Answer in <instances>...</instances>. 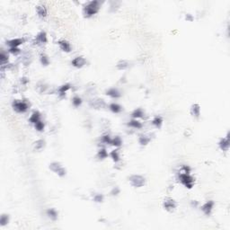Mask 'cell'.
I'll list each match as a JSON object with an SVG mask.
<instances>
[{
    "instance_id": "obj_31",
    "label": "cell",
    "mask_w": 230,
    "mask_h": 230,
    "mask_svg": "<svg viewBox=\"0 0 230 230\" xmlns=\"http://www.w3.org/2000/svg\"><path fill=\"white\" fill-rule=\"evenodd\" d=\"M109 156L107 150L105 148H100L98 150V153H97V157L100 159V160H104L105 158H107Z\"/></svg>"
},
{
    "instance_id": "obj_11",
    "label": "cell",
    "mask_w": 230,
    "mask_h": 230,
    "mask_svg": "<svg viewBox=\"0 0 230 230\" xmlns=\"http://www.w3.org/2000/svg\"><path fill=\"white\" fill-rule=\"evenodd\" d=\"M58 45H59L60 49L64 52L69 53L72 51V46H71L70 42H68L67 40H60L58 42Z\"/></svg>"
},
{
    "instance_id": "obj_33",
    "label": "cell",
    "mask_w": 230,
    "mask_h": 230,
    "mask_svg": "<svg viewBox=\"0 0 230 230\" xmlns=\"http://www.w3.org/2000/svg\"><path fill=\"white\" fill-rule=\"evenodd\" d=\"M40 62L42 64V66H44V67H47V66H49L50 65V59H49V57L46 55V54H42L41 55V57H40Z\"/></svg>"
},
{
    "instance_id": "obj_30",
    "label": "cell",
    "mask_w": 230,
    "mask_h": 230,
    "mask_svg": "<svg viewBox=\"0 0 230 230\" xmlns=\"http://www.w3.org/2000/svg\"><path fill=\"white\" fill-rule=\"evenodd\" d=\"M82 103H83V101H82V98L80 96H78V95L73 96V98H72V105H73L74 107L78 108L79 106H81Z\"/></svg>"
},
{
    "instance_id": "obj_43",
    "label": "cell",
    "mask_w": 230,
    "mask_h": 230,
    "mask_svg": "<svg viewBox=\"0 0 230 230\" xmlns=\"http://www.w3.org/2000/svg\"><path fill=\"white\" fill-rule=\"evenodd\" d=\"M185 19L187 20V21L191 22L193 20V17H192V15L191 14H186V15H185Z\"/></svg>"
},
{
    "instance_id": "obj_36",
    "label": "cell",
    "mask_w": 230,
    "mask_h": 230,
    "mask_svg": "<svg viewBox=\"0 0 230 230\" xmlns=\"http://www.w3.org/2000/svg\"><path fill=\"white\" fill-rule=\"evenodd\" d=\"M47 89H48V85L45 84V83H43V82H41V83H39V84H37V90H38L40 93L45 92Z\"/></svg>"
},
{
    "instance_id": "obj_3",
    "label": "cell",
    "mask_w": 230,
    "mask_h": 230,
    "mask_svg": "<svg viewBox=\"0 0 230 230\" xmlns=\"http://www.w3.org/2000/svg\"><path fill=\"white\" fill-rule=\"evenodd\" d=\"M12 107L14 111L18 113H25L29 110L30 105L24 100H14L12 104Z\"/></svg>"
},
{
    "instance_id": "obj_15",
    "label": "cell",
    "mask_w": 230,
    "mask_h": 230,
    "mask_svg": "<svg viewBox=\"0 0 230 230\" xmlns=\"http://www.w3.org/2000/svg\"><path fill=\"white\" fill-rule=\"evenodd\" d=\"M190 113H191V115L196 119L199 118L200 116V106H199V104H193V105L191 106V109H190Z\"/></svg>"
},
{
    "instance_id": "obj_23",
    "label": "cell",
    "mask_w": 230,
    "mask_h": 230,
    "mask_svg": "<svg viewBox=\"0 0 230 230\" xmlns=\"http://www.w3.org/2000/svg\"><path fill=\"white\" fill-rule=\"evenodd\" d=\"M109 109L113 113H120L122 111L121 105H120L119 104H117V103H112V104H110L109 105Z\"/></svg>"
},
{
    "instance_id": "obj_17",
    "label": "cell",
    "mask_w": 230,
    "mask_h": 230,
    "mask_svg": "<svg viewBox=\"0 0 230 230\" xmlns=\"http://www.w3.org/2000/svg\"><path fill=\"white\" fill-rule=\"evenodd\" d=\"M40 121H42V115L40 113V112L34 111L31 114L30 118H29V122L34 125V124H36Z\"/></svg>"
},
{
    "instance_id": "obj_20",
    "label": "cell",
    "mask_w": 230,
    "mask_h": 230,
    "mask_svg": "<svg viewBox=\"0 0 230 230\" xmlns=\"http://www.w3.org/2000/svg\"><path fill=\"white\" fill-rule=\"evenodd\" d=\"M70 88H71V84H62V85L60 86L59 89H58V94H59L60 97H64V96L66 95V94H67V92H68Z\"/></svg>"
},
{
    "instance_id": "obj_39",
    "label": "cell",
    "mask_w": 230,
    "mask_h": 230,
    "mask_svg": "<svg viewBox=\"0 0 230 230\" xmlns=\"http://www.w3.org/2000/svg\"><path fill=\"white\" fill-rule=\"evenodd\" d=\"M8 52L13 55H18L19 53H21V50L19 48H9Z\"/></svg>"
},
{
    "instance_id": "obj_25",
    "label": "cell",
    "mask_w": 230,
    "mask_h": 230,
    "mask_svg": "<svg viewBox=\"0 0 230 230\" xmlns=\"http://www.w3.org/2000/svg\"><path fill=\"white\" fill-rule=\"evenodd\" d=\"M109 156H110V157L113 159V161L114 163H118V162L121 161V155H120L119 149H114V150H113V151L109 154Z\"/></svg>"
},
{
    "instance_id": "obj_24",
    "label": "cell",
    "mask_w": 230,
    "mask_h": 230,
    "mask_svg": "<svg viewBox=\"0 0 230 230\" xmlns=\"http://www.w3.org/2000/svg\"><path fill=\"white\" fill-rule=\"evenodd\" d=\"M46 214H47L48 218L51 219V220H53V221L58 220L59 213H58V211L55 209H47V211H46Z\"/></svg>"
},
{
    "instance_id": "obj_4",
    "label": "cell",
    "mask_w": 230,
    "mask_h": 230,
    "mask_svg": "<svg viewBox=\"0 0 230 230\" xmlns=\"http://www.w3.org/2000/svg\"><path fill=\"white\" fill-rule=\"evenodd\" d=\"M129 184L134 188H141L146 183V179L140 175H132L129 177Z\"/></svg>"
},
{
    "instance_id": "obj_22",
    "label": "cell",
    "mask_w": 230,
    "mask_h": 230,
    "mask_svg": "<svg viewBox=\"0 0 230 230\" xmlns=\"http://www.w3.org/2000/svg\"><path fill=\"white\" fill-rule=\"evenodd\" d=\"M145 116V112H144V110L143 109H141V108H137L135 109L133 112H132V113H131V118L132 119H141V118H143Z\"/></svg>"
},
{
    "instance_id": "obj_16",
    "label": "cell",
    "mask_w": 230,
    "mask_h": 230,
    "mask_svg": "<svg viewBox=\"0 0 230 230\" xmlns=\"http://www.w3.org/2000/svg\"><path fill=\"white\" fill-rule=\"evenodd\" d=\"M36 13H37V15L42 19L47 17V15H48V10H47L46 6L43 5H39L36 6Z\"/></svg>"
},
{
    "instance_id": "obj_18",
    "label": "cell",
    "mask_w": 230,
    "mask_h": 230,
    "mask_svg": "<svg viewBox=\"0 0 230 230\" xmlns=\"http://www.w3.org/2000/svg\"><path fill=\"white\" fill-rule=\"evenodd\" d=\"M138 143L141 146H146L151 141V136L147 135V134H141V135L138 136Z\"/></svg>"
},
{
    "instance_id": "obj_1",
    "label": "cell",
    "mask_w": 230,
    "mask_h": 230,
    "mask_svg": "<svg viewBox=\"0 0 230 230\" xmlns=\"http://www.w3.org/2000/svg\"><path fill=\"white\" fill-rule=\"evenodd\" d=\"M101 8V4L97 0H93L87 2L83 7V14L84 17L90 18L96 14Z\"/></svg>"
},
{
    "instance_id": "obj_9",
    "label": "cell",
    "mask_w": 230,
    "mask_h": 230,
    "mask_svg": "<svg viewBox=\"0 0 230 230\" xmlns=\"http://www.w3.org/2000/svg\"><path fill=\"white\" fill-rule=\"evenodd\" d=\"M230 146L229 141V133L228 132L227 136L225 138H222L219 142V146L222 151H228Z\"/></svg>"
},
{
    "instance_id": "obj_10",
    "label": "cell",
    "mask_w": 230,
    "mask_h": 230,
    "mask_svg": "<svg viewBox=\"0 0 230 230\" xmlns=\"http://www.w3.org/2000/svg\"><path fill=\"white\" fill-rule=\"evenodd\" d=\"M71 64L73 67L76 68H82L83 67L86 65V60H85V58L82 57V56H78V57L72 60Z\"/></svg>"
},
{
    "instance_id": "obj_32",
    "label": "cell",
    "mask_w": 230,
    "mask_h": 230,
    "mask_svg": "<svg viewBox=\"0 0 230 230\" xmlns=\"http://www.w3.org/2000/svg\"><path fill=\"white\" fill-rule=\"evenodd\" d=\"M33 146L35 150H42L45 146V141L43 139H38L33 143Z\"/></svg>"
},
{
    "instance_id": "obj_2",
    "label": "cell",
    "mask_w": 230,
    "mask_h": 230,
    "mask_svg": "<svg viewBox=\"0 0 230 230\" xmlns=\"http://www.w3.org/2000/svg\"><path fill=\"white\" fill-rule=\"evenodd\" d=\"M178 180L179 182L187 189H191L195 184V179L191 175L187 173L180 172L178 175Z\"/></svg>"
},
{
    "instance_id": "obj_29",
    "label": "cell",
    "mask_w": 230,
    "mask_h": 230,
    "mask_svg": "<svg viewBox=\"0 0 230 230\" xmlns=\"http://www.w3.org/2000/svg\"><path fill=\"white\" fill-rule=\"evenodd\" d=\"M9 220H10V218H9L8 214H5V213L2 214L1 217H0V226L1 227L6 226L9 223Z\"/></svg>"
},
{
    "instance_id": "obj_5",
    "label": "cell",
    "mask_w": 230,
    "mask_h": 230,
    "mask_svg": "<svg viewBox=\"0 0 230 230\" xmlns=\"http://www.w3.org/2000/svg\"><path fill=\"white\" fill-rule=\"evenodd\" d=\"M49 168L60 177H64L67 175V170L59 162H52L49 165Z\"/></svg>"
},
{
    "instance_id": "obj_6",
    "label": "cell",
    "mask_w": 230,
    "mask_h": 230,
    "mask_svg": "<svg viewBox=\"0 0 230 230\" xmlns=\"http://www.w3.org/2000/svg\"><path fill=\"white\" fill-rule=\"evenodd\" d=\"M163 207L168 212H173L177 208V202L172 198H166L163 201Z\"/></svg>"
},
{
    "instance_id": "obj_7",
    "label": "cell",
    "mask_w": 230,
    "mask_h": 230,
    "mask_svg": "<svg viewBox=\"0 0 230 230\" xmlns=\"http://www.w3.org/2000/svg\"><path fill=\"white\" fill-rule=\"evenodd\" d=\"M89 106L93 109H96V110H100L106 107V103L105 102L104 99L101 98H94L92 100L89 101Z\"/></svg>"
},
{
    "instance_id": "obj_38",
    "label": "cell",
    "mask_w": 230,
    "mask_h": 230,
    "mask_svg": "<svg viewBox=\"0 0 230 230\" xmlns=\"http://www.w3.org/2000/svg\"><path fill=\"white\" fill-rule=\"evenodd\" d=\"M120 5H121V2H117V1H113V2H111V11H116V9H118L119 8V6H120Z\"/></svg>"
},
{
    "instance_id": "obj_34",
    "label": "cell",
    "mask_w": 230,
    "mask_h": 230,
    "mask_svg": "<svg viewBox=\"0 0 230 230\" xmlns=\"http://www.w3.org/2000/svg\"><path fill=\"white\" fill-rule=\"evenodd\" d=\"M34 128H35V129L37 130V131H39V132H42L44 130V128H45V124H44V122L42 121H38L36 124H34Z\"/></svg>"
},
{
    "instance_id": "obj_42",
    "label": "cell",
    "mask_w": 230,
    "mask_h": 230,
    "mask_svg": "<svg viewBox=\"0 0 230 230\" xmlns=\"http://www.w3.org/2000/svg\"><path fill=\"white\" fill-rule=\"evenodd\" d=\"M28 82H29V79H28V78H26V77H22V78H21L22 84H23V85H26Z\"/></svg>"
},
{
    "instance_id": "obj_19",
    "label": "cell",
    "mask_w": 230,
    "mask_h": 230,
    "mask_svg": "<svg viewBox=\"0 0 230 230\" xmlns=\"http://www.w3.org/2000/svg\"><path fill=\"white\" fill-rule=\"evenodd\" d=\"M127 125L129 126V128H131V129H141L143 127V124L137 119H131L128 122Z\"/></svg>"
},
{
    "instance_id": "obj_40",
    "label": "cell",
    "mask_w": 230,
    "mask_h": 230,
    "mask_svg": "<svg viewBox=\"0 0 230 230\" xmlns=\"http://www.w3.org/2000/svg\"><path fill=\"white\" fill-rule=\"evenodd\" d=\"M120 192H121V190L118 187H114L111 191V195L112 196H117L118 194H120Z\"/></svg>"
},
{
    "instance_id": "obj_27",
    "label": "cell",
    "mask_w": 230,
    "mask_h": 230,
    "mask_svg": "<svg viewBox=\"0 0 230 230\" xmlns=\"http://www.w3.org/2000/svg\"><path fill=\"white\" fill-rule=\"evenodd\" d=\"M122 145V139L119 136H115L114 138H112V142H111V146H113L117 148H119L120 146Z\"/></svg>"
},
{
    "instance_id": "obj_37",
    "label": "cell",
    "mask_w": 230,
    "mask_h": 230,
    "mask_svg": "<svg viewBox=\"0 0 230 230\" xmlns=\"http://www.w3.org/2000/svg\"><path fill=\"white\" fill-rule=\"evenodd\" d=\"M104 199H105V197H104V195H103V194H101V193L94 194V197H93L94 201L97 202V203H101V202H103V201H104Z\"/></svg>"
},
{
    "instance_id": "obj_8",
    "label": "cell",
    "mask_w": 230,
    "mask_h": 230,
    "mask_svg": "<svg viewBox=\"0 0 230 230\" xmlns=\"http://www.w3.org/2000/svg\"><path fill=\"white\" fill-rule=\"evenodd\" d=\"M214 206H215V202L213 200H208L206 201L202 206L200 209L202 210V212L206 215V216H210L212 211H213V209H214Z\"/></svg>"
},
{
    "instance_id": "obj_14",
    "label": "cell",
    "mask_w": 230,
    "mask_h": 230,
    "mask_svg": "<svg viewBox=\"0 0 230 230\" xmlns=\"http://www.w3.org/2000/svg\"><path fill=\"white\" fill-rule=\"evenodd\" d=\"M23 43V40L22 38H14L8 40L6 42V45L9 48H19V46Z\"/></svg>"
},
{
    "instance_id": "obj_41",
    "label": "cell",
    "mask_w": 230,
    "mask_h": 230,
    "mask_svg": "<svg viewBox=\"0 0 230 230\" xmlns=\"http://www.w3.org/2000/svg\"><path fill=\"white\" fill-rule=\"evenodd\" d=\"M191 167L189 166H182V169H181V172H183V173H187V174H191Z\"/></svg>"
},
{
    "instance_id": "obj_28",
    "label": "cell",
    "mask_w": 230,
    "mask_h": 230,
    "mask_svg": "<svg viewBox=\"0 0 230 230\" xmlns=\"http://www.w3.org/2000/svg\"><path fill=\"white\" fill-rule=\"evenodd\" d=\"M8 55L7 53L4 51H2L1 53H0V62H1V67L2 66H6L7 65V62H8Z\"/></svg>"
},
{
    "instance_id": "obj_13",
    "label": "cell",
    "mask_w": 230,
    "mask_h": 230,
    "mask_svg": "<svg viewBox=\"0 0 230 230\" xmlns=\"http://www.w3.org/2000/svg\"><path fill=\"white\" fill-rule=\"evenodd\" d=\"M35 42L36 44L38 45H42V44H45L48 42V36H47V33L45 31H40L36 37H35Z\"/></svg>"
},
{
    "instance_id": "obj_26",
    "label": "cell",
    "mask_w": 230,
    "mask_h": 230,
    "mask_svg": "<svg viewBox=\"0 0 230 230\" xmlns=\"http://www.w3.org/2000/svg\"><path fill=\"white\" fill-rule=\"evenodd\" d=\"M151 122H152V124L155 126L156 128L160 129L162 127V125H163L164 120H163V118L161 116H156V117L153 118V120H152Z\"/></svg>"
},
{
    "instance_id": "obj_12",
    "label": "cell",
    "mask_w": 230,
    "mask_h": 230,
    "mask_svg": "<svg viewBox=\"0 0 230 230\" xmlns=\"http://www.w3.org/2000/svg\"><path fill=\"white\" fill-rule=\"evenodd\" d=\"M105 94L113 99H118L121 96V91L118 89V88H115V87H111L109 89L106 90L105 92Z\"/></svg>"
},
{
    "instance_id": "obj_21",
    "label": "cell",
    "mask_w": 230,
    "mask_h": 230,
    "mask_svg": "<svg viewBox=\"0 0 230 230\" xmlns=\"http://www.w3.org/2000/svg\"><path fill=\"white\" fill-rule=\"evenodd\" d=\"M129 67V62L127 60H120L116 64V68L118 70H125Z\"/></svg>"
},
{
    "instance_id": "obj_35",
    "label": "cell",
    "mask_w": 230,
    "mask_h": 230,
    "mask_svg": "<svg viewBox=\"0 0 230 230\" xmlns=\"http://www.w3.org/2000/svg\"><path fill=\"white\" fill-rule=\"evenodd\" d=\"M112 138H111V136H110L109 134H105V135H103V136H102L101 140H102V142H103V143H105V144L111 145Z\"/></svg>"
}]
</instances>
